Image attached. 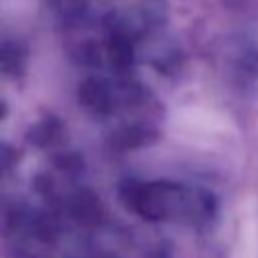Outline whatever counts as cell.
Masks as SVG:
<instances>
[{"mask_svg": "<svg viewBox=\"0 0 258 258\" xmlns=\"http://www.w3.org/2000/svg\"><path fill=\"white\" fill-rule=\"evenodd\" d=\"M121 200L127 208L137 212L145 220H169L175 216L181 194L171 183H141L127 179L119 187Z\"/></svg>", "mask_w": 258, "mask_h": 258, "instance_id": "6da1fadb", "label": "cell"}, {"mask_svg": "<svg viewBox=\"0 0 258 258\" xmlns=\"http://www.w3.org/2000/svg\"><path fill=\"white\" fill-rule=\"evenodd\" d=\"M69 210L73 214V218L81 224L87 226H97L103 220V206L101 200L97 198V194H93L91 189H79L71 202H69Z\"/></svg>", "mask_w": 258, "mask_h": 258, "instance_id": "7a4b0ae2", "label": "cell"}, {"mask_svg": "<svg viewBox=\"0 0 258 258\" xmlns=\"http://www.w3.org/2000/svg\"><path fill=\"white\" fill-rule=\"evenodd\" d=\"M151 137H145L143 133H139L137 129H123L119 133H115L113 137H109V143L113 149L123 151V149H133V147H141L143 143H147Z\"/></svg>", "mask_w": 258, "mask_h": 258, "instance_id": "3957f363", "label": "cell"}, {"mask_svg": "<svg viewBox=\"0 0 258 258\" xmlns=\"http://www.w3.org/2000/svg\"><path fill=\"white\" fill-rule=\"evenodd\" d=\"M97 258H117V256H113V254H99Z\"/></svg>", "mask_w": 258, "mask_h": 258, "instance_id": "277c9868", "label": "cell"}]
</instances>
